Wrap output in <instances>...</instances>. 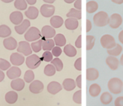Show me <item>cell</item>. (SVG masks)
<instances>
[{"mask_svg": "<svg viewBox=\"0 0 123 106\" xmlns=\"http://www.w3.org/2000/svg\"><path fill=\"white\" fill-rule=\"evenodd\" d=\"M74 44H75V46L78 49H80V48H82V35H80L78 36Z\"/></svg>", "mask_w": 123, "mask_h": 106, "instance_id": "cell-46", "label": "cell"}, {"mask_svg": "<svg viewBox=\"0 0 123 106\" xmlns=\"http://www.w3.org/2000/svg\"><path fill=\"white\" fill-rule=\"evenodd\" d=\"M123 51V47L120 44H117L115 47L111 49H108L107 50V52L110 56H118Z\"/></svg>", "mask_w": 123, "mask_h": 106, "instance_id": "cell-31", "label": "cell"}, {"mask_svg": "<svg viewBox=\"0 0 123 106\" xmlns=\"http://www.w3.org/2000/svg\"><path fill=\"white\" fill-rule=\"evenodd\" d=\"M115 106H123V97H118L114 101Z\"/></svg>", "mask_w": 123, "mask_h": 106, "instance_id": "cell-45", "label": "cell"}, {"mask_svg": "<svg viewBox=\"0 0 123 106\" xmlns=\"http://www.w3.org/2000/svg\"><path fill=\"white\" fill-rule=\"evenodd\" d=\"M120 64H121L122 65H123V55H121V58H120Z\"/></svg>", "mask_w": 123, "mask_h": 106, "instance_id": "cell-57", "label": "cell"}, {"mask_svg": "<svg viewBox=\"0 0 123 106\" xmlns=\"http://www.w3.org/2000/svg\"><path fill=\"white\" fill-rule=\"evenodd\" d=\"M10 20L13 24L15 25H19L23 22L24 16L19 11H14L10 14Z\"/></svg>", "mask_w": 123, "mask_h": 106, "instance_id": "cell-12", "label": "cell"}, {"mask_svg": "<svg viewBox=\"0 0 123 106\" xmlns=\"http://www.w3.org/2000/svg\"><path fill=\"white\" fill-rule=\"evenodd\" d=\"M12 34V30L6 25H0V37L7 38Z\"/></svg>", "mask_w": 123, "mask_h": 106, "instance_id": "cell-32", "label": "cell"}, {"mask_svg": "<svg viewBox=\"0 0 123 106\" xmlns=\"http://www.w3.org/2000/svg\"><path fill=\"white\" fill-rule=\"evenodd\" d=\"M98 4L96 1H90L86 3V12L88 13H93L98 10Z\"/></svg>", "mask_w": 123, "mask_h": 106, "instance_id": "cell-33", "label": "cell"}, {"mask_svg": "<svg viewBox=\"0 0 123 106\" xmlns=\"http://www.w3.org/2000/svg\"><path fill=\"white\" fill-rule=\"evenodd\" d=\"M27 2V4H28L30 6H33L37 2V0H25Z\"/></svg>", "mask_w": 123, "mask_h": 106, "instance_id": "cell-51", "label": "cell"}, {"mask_svg": "<svg viewBox=\"0 0 123 106\" xmlns=\"http://www.w3.org/2000/svg\"><path fill=\"white\" fill-rule=\"evenodd\" d=\"M74 7L76 9L82 10V0H76L74 2Z\"/></svg>", "mask_w": 123, "mask_h": 106, "instance_id": "cell-48", "label": "cell"}, {"mask_svg": "<svg viewBox=\"0 0 123 106\" xmlns=\"http://www.w3.org/2000/svg\"><path fill=\"white\" fill-rule=\"evenodd\" d=\"M21 70L19 67H18L17 66H13V67H10L7 71L6 74L8 79L14 80V79L20 77V76H21Z\"/></svg>", "mask_w": 123, "mask_h": 106, "instance_id": "cell-15", "label": "cell"}, {"mask_svg": "<svg viewBox=\"0 0 123 106\" xmlns=\"http://www.w3.org/2000/svg\"><path fill=\"white\" fill-rule=\"evenodd\" d=\"M10 86L11 88L14 91H21L25 88V81L23 79L18 78V79H14V80H13L11 82Z\"/></svg>", "mask_w": 123, "mask_h": 106, "instance_id": "cell-18", "label": "cell"}, {"mask_svg": "<svg viewBox=\"0 0 123 106\" xmlns=\"http://www.w3.org/2000/svg\"><path fill=\"white\" fill-rule=\"evenodd\" d=\"M65 27L68 30H75L79 26V22L77 19L73 18H68L64 22Z\"/></svg>", "mask_w": 123, "mask_h": 106, "instance_id": "cell-20", "label": "cell"}, {"mask_svg": "<svg viewBox=\"0 0 123 106\" xmlns=\"http://www.w3.org/2000/svg\"><path fill=\"white\" fill-rule=\"evenodd\" d=\"M62 49L59 46H55L52 50V53L53 56H55L56 58H58L62 53Z\"/></svg>", "mask_w": 123, "mask_h": 106, "instance_id": "cell-43", "label": "cell"}, {"mask_svg": "<svg viewBox=\"0 0 123 106\" xmlns=\"http://www.w3.org/2000/svg\"><path fill=\"white\" fill-rule=\"evenodd\" d=\"M18 94L13 91L7 92L5 95V100L9 104H14L18 101Z\"/></svg>", "mask_w": 123, "mask_h": 106, "instance_id": "cell-24", "label": "cell"}, {"mask_svg": "<svg viewBox=\"0 0 123 106\" xmlns=\"http://www.w3.org/2000/svg\"><path fill=\"white\" fill-rule=\"evenodd\" d=\"M118 40L120 43L123 44V30L121 31L118 34Z\"/></svg>", "mask_w": 123, "mask_h": 106, "instance_id": "cell-50", "label": "cell"}, {"mask_svg": "<svg viewBox=\"0 0 123 106\" xmlns=\"http://www.w3.org/2000/svg\"><path fill=\"white\" fill-rule=\"evenodd\" d=\"M73 100L78 104H82V91L79 89L74 93L73 95Z\"/></svg>", "mask_w": 123, "mask_h": 106, "instance_id": "cell-40", "label": "cell"}, {"mask_svg": "<svg viewBox=\"0 0 123 106\" xmlns=\"http://www.w3.org/2000/svg\"><path fill=\"white\" fill-rule=\"evenodd\" d=\"M62 86L59 82L52 81L49 83L47 86V91L52 95H56L62 89Z\"/></svg>", "mask_w": 123, "mask_h": 106, "instance_id": "cell-13", "label": "cell"}, {"mask_svg": "<svg viewBox=\"0 0 123 106\" xmlns=\"http://www.w3.org/2000/svg\"><path fill=\"white\" fill-rule=\"evenodd\" d=\"M50 62H51V64H52L55 67L57 71H61L63 69V62L58 58H55L53 59V60Z\"/></svg>", "mask_w": 123, "mask_h": 106, "instance_id": "cell-37", "label": "cell"}, {"mask_svg": "<svg viewBox=\"0 0 123 106\" xmlns=\"http://www.w3.org/2000/svg\"><path fill=\"white\" fill-rule=\"evenodd\" d=\"M63 52L66 56L70 58L74 57L77 55L76 49L73 46H72L70 44H68L65 46Z\"/></svg>", "mask_w": 123, "mask_h": 106, "instance_id": "cell-26", "label": "cell"}, {"mask_svg": "<svg viewBox=\"0 0 123 106\" xmlns=\"http://www.w3.org/2000/svg\"><path fill=\"white\" fill-rule=\"evenodd\" d=\"M42 49L44 51H50L55 47V42L52 39H44L42 37Z\"/></svg>", "mask_w": 123, "mask_h": 106, "instance_id": "cell-25", "label": "cell"}, {"mask_svg": "<svg viewBox=\"0 0 123 106\" xmlns=\"http://www.w3.org/2000/svg\"><path fill=\"white\" fill-rule=\"evenodd\" d=\"M106 63L111 70L115 71L118 68L120 61L115 56H109L106 59Z\"/></svg>", "mask_w": 123, "mask_h": 106, "instance_id": "cell-19", "label": "cell"}, {"mask_svg": "<svg viewBox=\"0 0 123 106\" xmlns=\"http://www.w3.org/2000/svg\"><path fill=\"white\" fill-rule=\"evenodd\" d=\"M86 50H91L94 47L96 42V38L94 36L88 35H86Z\"/></svg>", "mask_w": 123, "mask_h": 106, "instance_id": "cell-36", "label": "cell"}, {"mask_svg": "<svg viewBox=\"0 0 123 106\" xmlns=\"http://www.w3.org/2000/svg\"><path fill=\"white\" fill-rule=\"evenodd\" d=\"M56 68L52 64H48L44 68V74L48 77H51L56 73Z\"/></svg>", "mask_w": 123, "mask_h": 106, "instance_id": "cell-34", "label": "cell"}, {"mask_svg": "<svg viewBox=\"0 0 123 106\" xmlns=\"http://www.w3.org/2000/svg\"><path fill=\"white\" fill-rule=\"evenodd\" d=\"M74 67L78 71H82V58H79L76 60L74 64Z\"/></svg>", "mask_w": 123, "mask_h": 106, "instance_id": "cell-44", "label": "cell"}, {"mask_svg": "<svg viewBox=\"0 0 123 106\" xmlns=\"http://www.w3.org/2000/svg\"><path fill=\"white\" fill-rule=\"evenodd\" d=\"M100 44L105 49H111L115 47L117 43L115 38L112 35L109 34L103 35L100 38Z\"/></svg>", "mask_w": 123, "mask_h": 106, "instance_id": "cell-5", "label": "cell"}, {"mask_svg": "<svg viewBox=\"0 0 123 106\" xmlns=\"http://www.w3.org/2000/svg\"><path fill=\"white\" fill-rule=\"evenodd\" d=\"M5 78V74L3 73L1 70H0V82H1L2 81H3V80Z\"/></svg>", "mask_w": 123, "mask_h": 106, "instance_id": "cell-52", "label": "cell"}, {"mask_svg": "<svg viewBox=\"0 0 123 106\" xmlns=\"http://www.w3.org/2000/svg\"><path fill=\"white\" fill-rule=\"evenodd\" d=\"M10 62L14 66L22 65L25 62V58L24 56L19 53H13L10 57Z\"/></svg>", "mask_w": 123, "mask_h": 106, "instance_id": "cell-11", "label": "cell"}, {"mask_svg": "<svg viewBox=\"0 0 123 106\" xmlns=\"http://www.w3.org/2000/svg\"><path fill=\"white\" fill-rule=\"evenodd\" d=\"M54 42L56 46H64L66 44V39L65 36L62 34H58L54 37Z\"/></svg>", "mask_w": 123, "mask_h": 106, "instance_id": "cell-29", "label": "cell"}, {"mask_svg": "<svg viewBox=\"0 0 123 106\" xmlns=\"http://www.w3.org/2000/svg\"><path fill=\"white\" fill-rule=\"evenodd\" d=\"M64 1L67 4H72L75 2L76 0H64Z\"/></svg>", "mask_w": 123, "mask_h": 106, "instance_id": "cell-55", "label": "cell"}, {"mask_svg": "<svg viewBox=\"0 0 123 106\" xmlns=\"http://www.w3.org/2000/svg\"><path fill=\"white\" fill-rule=\"evenodd\" d=\"M18 53L23 54L24 56H28L31 55L32 53L31 45L29 42L26 41H21L19 43V46L17 49Z\"/></svg>", "mask_w": 123, "mask_h": 106, "instance_id": "cell-6", "label": "cell"}, {"mask_svg": "<svg viewBox=\"0 0 123 106\" xmlns=\"http://www.w3.org/2000/svg\"><path fill=\"white\" fill-rule=\"evenodd\" d=\"M86 80L88 81H94L98 79L99 73L94 68H88L86 69Z\"/></svg>", "mask_w": 123, "mask_h": 106, "instance_id": "cell-21", "label": "cell"}, {"mask_svg": "<svg viewBox=\"0 0 123 106\" xmlns=\"http://www.w3.org/2000/svg\"><path fill=\"white\" fill-rule=\"evenodd\" d=\"M1 1L4 3H10V2H13L14 0H1Z\"/></svg>", "mask_w": 123, "mask_h": 106, "instance_id": "cell-56", "label": "cell"}, {"mask_svg": "<svg viewBox=\"0 0 123 106\" xmlns=\"http://www.w3.org/2000/svg\"><path fill=\"white\" fill-rule=\"evenodd\" d=\"M92 29V24L89 19L86 20V32H88Z\"/></svg>", "mask_w": 123, "mask_h": 106, "instance_id": "cell-49", "label": "cell"}, {"mask_svg": "<svg viewBox=\"0 0 123 106\" xmlns=\"http://www.w3.org/2000/svg\"><path fill=\"white\" fill-rule=\"evenodd\" d=\"M42 59L36 54L28 56L25 60V64L28 68L31 70H34L38 68L42 63Z\"/></svg>", "mask_w": 123, "mask_h": 106, "instance_id": "cell-4", "label": "cell"}, {"mask_svg": "<svg viewBox=\"0 0 123 106\" xmlns=\"http://www.w3.org/2000/svg\"><path fill=\"white\" fill-rule=\"evenodd\" d=\"M31 26V22L28 19H24L22 22L19 25L14 26V30L19 35H22L28 31Z\"/></svg>", "mask_w": 123, "mask_h": 106, "instance_id": "cell-14", "label": "cell"}, {"mask_svg": "<svg viewBox=\"0 0 123 106\" xmlns=\"http://www.w3.org/2000/svg\"><path fill=\"white\" fill-rule=\"evenodd\" d=\"M42 35L40 30L35 26L30 28L24 35V38L28 42H32L38 40Z\"/></svg>", "mask_w": 123, "mask_h": 106, "instance_id": "cell-3", "label": "cell"}, {"mask_svg": "<svg viewBox=\"0 0 123 106\" xmlns=\"http://www.w3.org/2000/svg\"><path fill=\"white\" fill-rule=\"evenodd\" d=\"M44 2L47 4H52L54 3L56 0H43Z\"/></svg>", "mask_w": 123, "mask_h": 106, "instance_id": "cell-54", "label": "cell"}, {"mask_svg": "<svg viewBox=\"0 0 123 106\" xmlns=\"http://www.w3.org/2000/svg\"><path fill=\"white\" fill-rule=\"evenodd\" d=\"M89 94L92 97H96L98 96L102 91V88L97 83H93L91 85L89 88Z\"/></svg>", "mask_w": 123, "mask_h": 106, "instance_id": "cell-27", "label": "cell"}, {"mask_svg": "<svg viewBox=\"0 0 123 106\" xmlns=\"http://www.w3.org/2000/svg\"><path fill=\"white\" fill-rule=\"evenodd\" d=\"M111 1L117 4H122L123 3V0H111Z\"/></svg>", "mask_w": 123, "mask_h": 106, "instance_id": "cell-53", "label": "cell"}, {"mask_svg": "<svg viewBox=\"0 0 123 106\" xmlns=\"http://www.w3.org/2000/svg\"><path fill=\"white\" fill-rule=\"evenodd\" d=\"M38 14H39V10L37 7L34 6H30L25 12V15L26 16V18L31 20H34L37 19L38 16Z\"/></svg>", "mask_w": 123, "mask_h": 106, "instance_id": "cell-17", "label": "cell"}, {"mask_svg": "<svg viewBox=\"0 0 123 106\" xmlns=\"http://www.w3.org/2000/svg\"><path fill=\"white\" fill-rule=\"evenodd\" d=\"M43 38L44 39H50L56 35V31L55 29L49 25H45L43 26L41 31Z\"/></svg>", "mask_w": 123, "mask_h": 106, "instance_id": "cell-10", "label": "cell"}, {"mask_svg": "<svg viewBox=\"0 0 123 106\" xmlns=\"http://www.w3.org/2000/svg\"><path fill=\"white\" fill-rule=\"evenodd\" d=\"M93 22L95 26L98 27H103L106 26L107 25H109V15L106 12L100 11L94 16Z\"/></svg>", "mask_w": 123, "mask_h": 106, "instance_id": "cell-2", "label": "cell"}, {"mask_svg": "<svg viewBox=\"0 0 123 106\" xmlns=\"http://www.w3.org/2000/svg\"><path fill=\"white\" fill-rule=\"evenodd\" d=\"M55 12V6L49 4H44L42 5L40 9L41 14L44 18L52 17Z\"/></svg>", "mask_w": 123, "mask_h": 106, "instance_id": "cell-7", "label": "cell"}, {"mask_svg": "<svg viewBox=\"0 0 123 106\" xmlns=\"http://www.w3.org/2000/svg\"><path fill=\"white\" fill-rule=\"evenodd\" d=\"M42 43L43 40L42 39L38 40L37 41L32 42L31 44V47L32 50L35 53H38L40 52L42 49Z\"/></svg>", "mask_w": 123, "mask_h": 106, "instance_id": "cell-38", "label": "cell"}, {"mask_svg": "<svg viewBox=\"0 0 123 106\" xmlns=\"http://www.w3.org/2000/svg\"><path fill=\"white\" fill-rule=\"evenodd\" d=\"M35 78V74L32 71V70H30L26 71L24 74V81L26 83H31L32 82L34 81Z\"/></svg>", "mask_w": 123, "mask_h": 106, "instance_id": "cell-39", "label": "cell"}, {"mask_svg": "<svg viewBox=\"0 0 123 106\" xmlns=\"http://www.w3.org/2000/svg\"><path fill=\"white\" fill-rule=\"evenodd\" d=\"M108 88L112 94H119L123 91V82L119 78L113 77L108 82Z\"/></svg>", "mask_w": 123, "mask_h": 106, "instance_id": "cell-1", "label": "cell"}, {"mask_svg": "<svg viewBox=\"0 0 123 106\" xmlns=\"http://www.w3.org/2000/svg\"><path fill=\"white\" fill-rule=\"evenodd\" d=\"M3 45L7 50H13L18 47V42L12 37L6 38L3 40Z\"/></svg>", "mask_w": 123, "mask_h": 106, "instance_id": "cell-16", "label": "cell"}, {"mask_svg": "<svg viewBox=\"0 0 123 106\" xmlns=\"http://www.w3.org/2000/svg\"><path fill=\"white\" fill-rule=\"evenodd\" d=\"M76 82L73 79L70 78H67L64 80L62 82V87L66 91H72L75 89Z\"/></svg>", "mask_w": 123, "mask_h": 106, "instance_id": "cell-23", "label": "cell"}, {"mask_svg": "<svg viewBox=\"0 0 123 106\" xmlns=\"http://www.w3.org/2000/svg\"><path fill=\"white\" fill-rule=\"evenodd\" d=\"M76 85L80 89H82V75H79L76 79Z\"/></svg>", "mask_w": 123, "mask_h": 106, "instance_id": "cell-47", "label": "cell"}, {"mask_svg": "<svg viewBox=\"0 0 123 106\" xmlns=\"http://www.w3.org/2000/svg\"><path fill=\"white\" fill-rule=\"evenodd\" d=\"M41 59L42 61H45L47 62H51L53 60V55L50 51H45L42 55Z\"/></svg>", "mask_w": 123, "mask_h": 106, "instance_id": "cell-42", "label": "cell"}, {"mask_svg": "<svg viewBox=\"0 0 123 106\" xmlns=\"http://www.w3.org/2000/svg\"><path fill=\"white\" fill-rule=\"evenodd\" d=\"M113 99V97L112 95L109 92H103L100 96V101L102 104H105V105H108V104H110L112 102Z\"/></svg>", "mask_w": 123, "mask_h": 106, "instance_id": "cell-30", "label": "cell"}, {"mask_svg": "<svg viewBox=\"0 0 123 106\" xmlns=\"http://www.w3.org/2000/svg\"><path fill=\"white\" fill-rule=\"evenodd\" d=\"M29 89L31 93L34 94H38L41 93L43 91L44 85L40 80H34L29 86Z\"/></svg>", "mask_w": 123, "mask_h": 106, "instance_id": "cell-9", "label": "cell"}, {"mask_svg": "<svg viewBox=\"0 0 123 106\" xmlns=\"http://www.w3.org/2000/svg\"><path fill=\"white\" fill-rule=\"evenodd\" d=\"M66 16L67 18H73L80 20L82 19V11L76 9L75 8H72L66 14Z\"/></svg>", "mask_w": 123, "mask_h": 106, "instance_id": "cell-28", "label": "cell"}, {"mask_svg": "<svg viewBox=\"0 0 123 106\" xmlns=\"http://www.w3.org/2000/svg\"><path fill=\"white\" fill-rule=\"evenodd\" d=\"M123 23V18L118 13H114L109 18V25L111 28H118Z\"/></svg>", "mask_w": 123, "mask_h": 106, "instance_id": "cell-8", "label": "cell"}, {"mask_svg": "<svg viewBox=\"0 0 123 106\" xmlns=\"http://www.w3.org/2000/svg\"><path fill=\"white\" fill-rule=\"evenodd\" d=\"M14 6L18 10H25L28 7V4L25 0H15Z\"/></svg>", "mask_w": 123, "mask_h": 106, "instance_id": "cell-35", "label": "cell"}, {"mask_svg": "<svg viewBox=\"0 0 123 106\" xmlns=\"http://www.w3.org/2000/svg\"><path fill=\"white\" fill-rule=\"evenodd\" d=\"M11 67V64L7 60L3 58H0V70L6 71Z\"/></svg>", "mask_w": 123, "mask_h": 106, "instance_id": "cell-41", "label": "cell"}, {"mask_svg": "<svg viewBox=\"0 0 123 106\" xmlns=\"http://www.w3.org/2000/svg\"><path fill=\"white\" fill-rule=\"evenodd\" d=\"M50 24L54 28H59L64 24V19L60 16H53L50 19Z\"/></svg>", "mask_w": 123, "mask_h": 106, "instance_id": "cell-22", "label": "cell"}]
</instances>
